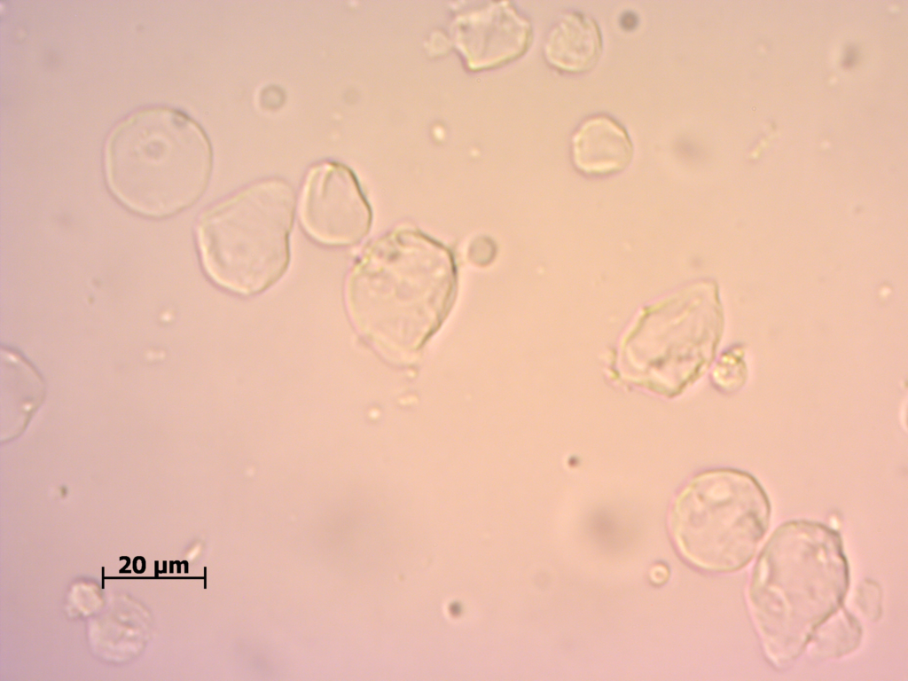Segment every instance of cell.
I'll use <instances>...</instances> for the list:
<instances>
[{
    "label": "cell",
    "instance_id": "4fadbf2b",
    "mask_svg": "<svg viewBox=\"0 0 908 681\" xmlns=\"http://www.w3.org/2000/svg\"><path fill=\"white\" fill-rule=\"evenodd\" d=\"M856 602L861 613L871 621L877 620L881 610V591L873 581H864L857 590Z\"/></svg>",
    "mask_w": 908,
    "mask_h": 681
},
{
    "label": "cell",
    "instance_id": "9c48e42d",
    "mask_svg": "<svg viewBox=\"0 0 908 681\" xmlns=\"http://www.w3.org/2000/svg\"><path fill=\"white\" fill-rule=\"evenodd\" d=\"M572 160L587 175L603 176L624 169L633 156L625 128L614 118L597 114L585 119L571 138Z\"/></svg>",
    "mask_w": 908,
    "mask_h": 681
},
{
    "label": "cell",
    "instance_id": "7c38bea8",
    "mask_svg": "<svg viewBox=\"0 0 908 681\" xmlns=\"http://www.w3.org/2000/svg\"><path fill=\"white\" fill-rule=\"evenodd\" d=\"M746 378L744 364L731 353L723 356L712 372L714 385L724 392L736 391L744 384Z\"/></svg>",
    "mask_w": 908,
    "mask_h": 681
},
{
    "label": "cell",
    "instance_id": "8fae6325",
    "mask_svg": "<svg viewBox=\"0 0 908 681\" xmlns=\"http://www.w3.org/2000/svg\"><path fill=\"white\" fill-rule=\"evenodd\" d=\"M860 638L858 622L841 607L817 628L808 646L818 657L838 658L852 652Z\"/></svg>",
    "mask_w": 908,
    "mask_h": 681
},
{
    "label": "cell",
    "instance_id": "277c9868",
    "mask_svg": "<svg viewBox=\"0 0 908 681\" xmlns=\"http://www.w3.org/2000/svg\"><path fill=\"white\" fill-rule=\"evenodd\" d=\"M294 196L285 181L270 178L245 187L208 208L196 226L207 275L239 294L276 283L289 262Z\"/></svg>",
    "mask_w": 908,
    "mask_h": 681
},
{
    "label": "cell",
    "instance_id": "5b68a950",
    "mask_svg": "<svg viewBox=\"0 0 908 681\" xmlns=\"http://www.w3.org/2000/svg\"><path fill=\"white\" fill-rule=\"evenodd\" d=\"M771 505L747 472L716 468L693 476L670 508L671 538L683 558L710 572L746 566L768 530Z\"/></svg>",
    "mask_w": 908,
    "mask_h": 681
},
{
    "label": "cell",
    "instance_id": "5bb4252c",
    "mask_svg": "<svg viewBox=\"0 0 908 681\" xmlns=\"http://www.w3.org/2000/svg\"><path fill=\"white\" fill-rule=\"evenodd\" d=\"M669 576L668 569L662 565H656L650 571V579L654 583H663Z\"/></svg>",
    "mask_w": 908,
    "mask_h": 681
},
{
    "label": "cell",
    "instance_id": "8992f818",
    "mask_svg": "<svg viewBox=\"0 0 908 681\" xmlns=\"http://www.w3.org/2000/svg\"><path fill=\"white\" fill-rule=\"evenodd\" d=\"M714 317L654 311L623 339L619 370L626 381L674 397L707 371L719 339Z\"/></svg>",
    "mask_w": 908,
    "mask_h": 681
},
{
    "label": "cell",
    "instance_id": "6da1fadb",
    "mask_svg": "<svg viewBox=\"0 0 908 681\" xmlns=\"http://www.w3.org/2000/svg\"><path fill=\"white\" fill-rule=\"evenodd\" d=\"M455 283L453 259L444 247L400 230L372 244L353 267L345 303L356 327L377 349L403 361L444 320Z\"/></svg>",
    "mask_w": 908,
    "mask_h": 681
},
{
    "label": "cell",
    "instance_id": "30bf717a",
    "mask_svg": "<svg viewBox=\"0 0 908 681\" xmlns=\"http://www.w3.org/2000/svg\"><path fill=\"white\" fill-rule=\"evenodd\" d=\"M602 51V36L597 22L587 14L569 11L561 14L549 30L544 53L556 69L568 74L590 71Z\"/></svg>",
    "mask_w": 908,
    "mask_h": 681
},
{
    "label": "cell",
    "instance_id": "ba28073f",
    "mask_svg": "<svg viewBox=\"0 0 908 681\" xmlns=\"http://www.w3.org/2000/svg\"><path fill=\"white\" fill-rule=\"evenodd\" d=\"M501 2L458 16L452 27L454 43L471 69L490 67L522 54L531 26Z\"/></svg>",
    "mask_w": 908,
    "mask_h": 681
},
{
    "label": "cell",
    "instance_id": "7a4b0ae2",
    "mask_svg": "<svg viewBox=\"0 0 908 681\" xmlns=\"http://www.w3.org/2000/svg\"><path fill=\"white\" fill-rule=\"evenodd\" d=\"M849 566L839 535L808 521L779 526L751 574L748 606L767 658H797L817 630L841 607Z\"/></svg>",
    "mask_w": 908,
    "mask_h": 681
},
{
    "label": "cell",
    "instance_id": "52a82bcc",
    "mask_svg": "<svg viewBox=\"0 0 908 681\" xmlns=\"http://www.w3.org/2000/svg\"><path fill=\"white\" fill-rule=\"evenodd\" d=\"M300 218L307 233L327 245L360 241L371 225V210L352 171L326 161L309 172L300 200Z\"/></svg>",
    "mask_w": 908,
    "mask_h": 681
},
{
    "label": "cell",
    "instance_id": "3957f363",
    "mask_svg": "<svg viewBox=\"0 0 908 681\" xmlns=\"http://www.w3.org/2000/svg\"><path fill=\"white\" fill-rule=\"evenodd\" d=\"M212 151L200 126L166 106L139 109L111 130L104 150L107 186L128 209L161 218L192 205L203 193Z\"/></svg>",
    "mask_w": 908,
    "mask_h": 681
}]
</instances>
